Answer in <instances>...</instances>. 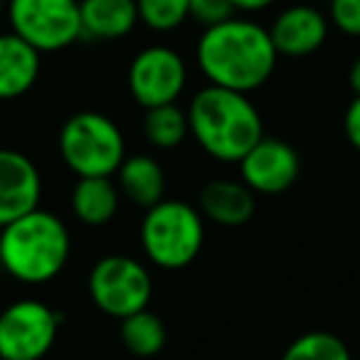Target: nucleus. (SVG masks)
<instances>
[{
    "label": "nucleus",
    "instance_id": "nucleus-1",
    "mask_svg": "<svg viewBox=\"0 0 360 360\" xmlns=\"http://www.w3.org/2000/svg\"><path fill=\"white\" fill-rule=\"evenodd\" d=\"M195 60L210 84L250 94L269 82L279 55L266 27L232 15L202 30Z\"/></svg>",
    "mask_w": 360,
    "mask_h": 360
},
{
    "label": "nucleus",
    "instance_id": "nucleus-2",
    "mask_svg": "<svg viewBox=\"0 0 360 360\" xmlns=\"http://www.w3.org/2000/svg\"><path fill=\"white\" fill-rule=\"evenodd\" d=\"M188 129L207 155L222 163H240L242 155L264 136V124L242 91L207 84L188 104Z\"/></svg>",
    "mask_w": 360,
    "mask_h": 360
},
{
    "label": "nucleus",
    "instance_id": "nucleus-3",
    "mask_svg": "<svg viewBox=\"0 0 360 360\" xmlns=\"http://www.w3.org/2000/svg\"><path fill=\"white\" fill-rule=\"evenodd\" d=\"M70 252L67 225L40 207L0 227V266L25 284L52 281L67 266Z\"/></svg>",
    "mask_w": 360,
    "mask_h": 360
},
{
    "label": "nucleus",
    "instance_id": "nucleus-4",
    "mask_svg": "<svg viewBox=\"0 0 360 360\" xmlns=\"http://www.w3.org/2000/svg\"><path fill=\"white\" fill-rule=\"evenodd\" d=\"M139 235L150 264L165 271H178L200 257L205 245V222L198 207L163 198L146 210Z\"/></svg>",
    "mask_w": 360,
    "mask_h": 360
},
{
    "label": "nucleus",
    "instance_id": "nucleus-5",
    "mask_svg": "<svg viewBox=\"0 0 360 360\" xmlns=\"http://www.w3.org/2000/svg\"><path fill=\"white\" fill-rule=\"evenodd\" d=\"M60 155L79 178H111L126 158V141L116 121L99 111L70 116L60 131Z\"/></svg>",
    "mask_w": 360,
    "mask_h": 360
},
{
    "label": "nucleus",
    "instance_id": "nucleus-6",
    "mask_svg": "<svg viewBox=\"0 0 360 360\" xmlns=\"http://www.w3.org/2000/svg\"><path fill=\"white\" fill-rule=\"evenodd\" d=\"M86 289L101 314L121 321L136 311L148 309L153 281L150 271L139 259L126 255H109L91 266Z\"/></svg>",
    "mask_w": 360,
    "mask_h": 360
},
{
    "label": "nucleus",
    "instance_id": "nucleus-7",
    "mask_svg": "<svg viewBox=\"0 0 360 360\" xmlns=\"http://www.w3.org/2000/svg\"><path fill=\"white\" fill-rule=\"evenodd\" d=\"M8 22L37 52H60L82 37L79 0H6Z\"/></svg>",
    "mask_w": 360,
    "mask_h": 360
},
{
    "label": "nucleus",
    "instance_id": "nucleus-8",
    "mask_svg": "<svg viewBox=\"0 0 360 360\" xmlns=\"http://www.w3.org/2000/svg\"><path fill=\"white\" fill-rule=\"evenodd\" d=\"M60 333V314L37 299H20L0 314V360H42Z\"/></svg>",
    "mask_w": 360,
    "mask_h": 360
},
{
    "label": "nucleus",
    "instance_id": "nucleus-9",
    "mask_svg": "<svg viewBox=\"0 0 360 360\" xmlns=\"http://www.w3.org/2000/svg\"><path fill=\"white\" fill-rule=\"evenodd\" d=\"M188 82L183 57L165 45L141 50L129 67V91L143 109L175 104Z\"/></svg>",
    "mask_w": 360,
    "mask_h": 360
},
{
    "label": "nucleus",
    "instance_id": "nucleus-10",
    "mask_svg": "<svg viewBox=\"0 0 360 360\" xmlns=\"http://www.w3.org/2000/svg\"><path fill=\"white\" fill-rule=\"evenodd\" d=\"M242 183L259 195L286 193L301 175V158L291 143L262 136L240 160Z\"/></svg>",
    "mask_w": 360,
    "mask_h": 360
},
{
    "label": "nucleus",
    "instance_id": "nucleus-11",
    "mask_svg": "<svg viewBox=\"0 0 360 360\" xmlns=\"http://www.w3.org/2000/svg\"><path fill=\"white\" fill-rule=\"evenodd\" d=\"M42 178L25 153L0 148V227L40 207Z\"/></svg>",
    "mask_w": 360,
    "mask_h": 360
},
{
    "label": "nucleus",
    "instance_id": "nucleus-12",
    "mask_svg": "<svg viewBox=\"0 0 360 360\" xmlns=\"http://www.w3.org/2000/svg\"><path fill=\"white\" fill-rule=\"evenodd\" d=\"M276 55L284 57H309L323 47L328 37V18L311 3H299L276 15L269 27Z\"/></svg>",
    "mask_w": 360,
    "mask_h": 360
},
{
    "label": "nucleus",
    "instance_id": "nucleus-13",
    "mask_svg": "<svg viewBox=\"0 0 360 360\" xmlns=\"http://www.w3.org/2000/svg\"><path fill=\"white\" fill-rule=\"evenodd\" d=\"M255 193L242 180L215 178L207 180L198 195V210L202 217L220 227H242L255 215Z\"/></svg>",
    "mask_w": 360,
    "mask_h": 360
},
{
    "label": "nucleus",
    "instance_id": "nucleus-14",
    "mask_svg": "<svg viewBox=\"0 0 360 360\" xmlns=\"http://www.w3.org/2000/svg\"><path fill=\"white\" fill-rule=\"evenodd\" d=\"M40 77V52L15 32L0 35V101L18 99Z\"/></svg>",
    "mask_w": 360,
    "mask_h": 360
},
{
    "label": "nucleus",
    "instance_id": "nucleus-15",
    "mask_svg": "<svg viewBox=\"0 0 360 360\" xmlns=\"http://www.w3.org/2000/svg\"><path fill=\"white\" fill-rule=\"evenodd\" d=\"M116 180L121 195L143 210L165 198V170L153 155H126L116 170Z\"/></svg>",
    "mask_w": 360,
    "mask_h": 360
},
{
    "label": "nucleus",
    "instance_id": "nucleus-16",
    "mask_svg": "<svg viewBox=\"0 0 360 360\" xmlns=\"http://www.w3.org/2000/svg\"><path fill=\"white\" fill-rule=\"evenodd\" d=\"M82 37L121 40L139 22L136 0H79Z\"/></svg>",
    "mask_w": 360,
    "mask_h": 360
},
{
    "label": "nucleus",
    "instance_id": "nucleus-17",
    "mask_svg": "<svg viewBox=\"0 0 360 360\" xmlns=\"http://www.w3.org/2000/svg\"><path fill=\"white\" fill-rule=\"evenodd\" d=\"M121 193L111 178H79L72 191V212L82 225L101 227L114 220Z\"/></svg>",
    "mask_w": 360,
    "mask_h": 360
},
{
    "label": "nucleus",
    "instance_id": "nucleus-18",
    "mask_svg": "<svg viewBox=\"0 0 360 360\" xmlns=\"http://www.w3.org/2000/svg\"><path fill=\"white\" fill-rule=\"evenodd\" d=\"M119 338L124 348L136 358H153L165 348L168 330L158 314L148 309H141L136 314L121 319L119 323Z\"/></svg>",
    "mask_w": 360,
    "mask_h": 360
},
{
    "label": "nucleus",
    "instance_id": "nucleus-19",
    "mask_svg": "<svg viewBox=\"0 0 360 360\" xmlns=\"http://www.w3.org/2000/svg\"><path fill=\"white\" fill-rule=\"evenodd\" d=\"M188 134H191V129H188V114L178 104H163V106L146 109L143 136L153 148L173 150L186 141Z\"/></svg>",
    "mask_w": 360,
    "mask_h": 360
},
{
    "label": "nucleus",
    "instance_id": "nucleus-20",
    "mask_svg": "<svg viewBox=\"0 0 360 360\" xmlns=\"http://www.w3.org/2000/svg\"><path fill=\"white\" fill-rule=\"evenodd\" d=\"M281 360H353L350 350L335 333L328 330H309L294 338L286 350L281 353Z\"/></svg>",
    "mask_w": 360,
    "mask_h": 360
},
{
    "label": "nucleus",
    "instance_id": "nucleus-21",
    "mask_svg": "<svg viewBox=\"0 0 360 360\" xmlns=\"http://www.w3.org/2000/svg\"><path fill=\"white\" fill-rule=\"evenodd\" d=\"M139 22L153 32H170L191 18V0H136Z\"/></svg>",
    "mask_w": 360,
    "mask_h": 360
},
{
    "label": "nucleus",
    "instance_id": "nucleus-22",
    "mask_svg": "<svg viewBox=\"0 0 360 360\" xmlns=\"http://www.w3.org/2000/svg\"><path fill=\"white\" fill-rule=\"evenodd\" d=\"M328 22L348 37H360V0H328Z\"/></svg>",
    "mask_w": 360,
    "mask_h": 360
},
{
    "label": "nucleus",
    "instance_id": "nucleus-23",
    "mask_svg": "<svg viewBox=\"0 0 360 360\" xmlns=\"http://www.w3.org/2000/svg\"><path fill=\"white\" fill-rule=\"evenodd\" d=\"M235 6L232 0H191V18L200 22L202 27L217 25V22L227 20L235 15Z\"/></svg>",
    "mask_w": 360,
    "mask_h": 360
},
{
    "label": "nucleus",
    "instance_id": "nucleus-24",
    "mask_svg": "<svg viewBox=\"0 0 360 360\" xmlns=\"http://www.w3.org/2000/svg\"><path fill=\"white\" fill-rule=\"evenodd\" d=\"M343 131L348 143L360 153V96H355L343 114Z\"/></svg>",
    "mask_w": 360,
    "mask_h": 360
},
{
    "label": "nucleus",
    "instance_id": "nucleus-25",
    "mask_svg": "<svg viewBox=\"0 0 360 360\" xmlns=\"http://www.w3.org/2000/svg\"><path fill=\"white\" fill-rule=\"evenodd\" d=\"M276 0H232L235 11H245V13H259L264 8H269Z\"/></svg>",
    "mask_w": 360,
    "mask_h": 360
},
{
    "label": "nucleus",
    "instance_id": "nucleus-26",
    "mask_svg": "<svg viewBox=\"0 0 360 360\" xmlns=\"http://www.w3.org/2000/svg\"><path fill=\"white\" fill-rule=\"evenodd\" d=\"M348 82H350V89L355 91V96H360V55L355 57V60H353V65H350Z\"/></svg>",
    "mask_w": 360,
    "mask_h": 360
},
{
    "label": "nucleus",
    "instance_id": "nucleus-27",
    "mask_svg": "<svg viewBox=\"0 0 360 360\" xmlns=\"http://www.w3.org/2000/svg\"><path fill=\"white\" fill-rule=\"evenodd\" d=\"M3 11H6V0H0V15H3Z\"/></svg>",
    "mask_w": 360,
    "mask_h": 360
},
{
    "label": "nucleus",
    "instance_id": "nucleus-28",
    "mask_svg": "<svg viewBox=\"0 0 360 360\" xmlns=\"http://www.w3.org/2000/svg\"><path fill=\"white\" fill-rule=\"evenodd\" d=\"M311 3H328V0H311Z\"/></svg>",
    "mask_w": 360,
    "mask_h": 360
}]
</instances>
